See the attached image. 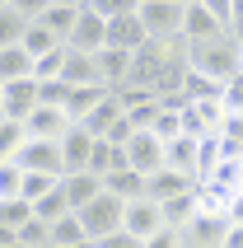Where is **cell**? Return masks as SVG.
<instances>
[{"label": "cell", "instance_id": "1", "mask_svg": "<svg viewBox=\"0 0 243 248\" xmlns=\"http://www.w3.org/2000/svg\"><path fill=\"white\" fill-rule=\"evenodd\" d=\"M187 56H192V70H201L211 80L229 84L234 75H243V38L239 33H220V38H206V42H187Z\"/></svg>", "mask_w": 243, "mask_h": 248}, {"label": "cell", "instance_id": "2", "mask_svg": "<svg viewBox=\"0 0 243 248\" xmlns=\"http://www.w3.org/2000/svg\"><path fill=\"white\" fill-rule=\"evenodd\" d=\"M75 216L84 220L89 239H98V244H103L108 234H117L122 225H126V202H122V197H112L108 187H103V197H94V202H89L84 211H75Z\"/></svg>", "mask_w": 243, "mask_h": 248}, {"label": "cell", "instance_id": "3", "mask_svg": "<svg viewBox=\"0 0 243 248\" xmlns=\"http://www.w3.org/2000/svg\"><path fill=\"white\" fill-rule=\"evenodd\" d=\"M182 0H140V19H145L154 42H182Z\"/></svg>", "mask_w": 243, "mask_h": 248}, {"label": "cell", "instance_id": "4", "mask_svg": "<svg viewBox=\"0 0 243 248\" xmlns=\"http://www.w3.org/2000/svg\"><path fill=\"white\" fill-rule=\"evenodd\" d=\"M42 103V84L38 80H0V117L10 122H28Z\"/></svg>", "mask_w": 243, "mask_h": 248}, {"label": "cell", "instance_id": "5", "mask_svg": "<svg viewBox=\"0 0 243 248\" xmlns=\"http://www.w3.org/2000/svg\"><path fill=\"white\" fill-rule=\"evenodd\" d=\"M14 164L24 173H52V178H66V155H61V140H28L24 150L14 155Z\"/></svg>", "mask_w": 243, "mask_h": 248}, {"label": "cell", "instance_id": "6", "mask_svg": "<svg viewBox=\"0 0 243 248\" xmlns=\"http://www.w3.org/2000/svg\"><path fill=\"white\" fill-rule=\"evenodd\" d=\"M66 47H70V52L98 56L103 47H108V19H103L98 10H89V5H84L80 19H75V28H70V38H66Z\"/></svg>", "mask_w": 243, "mask_h": 248}, {"label": "cell", "instance_id": "7", "mask_svg": "<svg viewBox=\"0 0 243 248\" xmlns=\"http://www.w3.org/2000/svg\"><path fill=\"white\" fill-rule=\"evenodd\" d=\"M126 159H131L136 173H159V169H168V140H159L154 131H136V140L126 145Z\"/></svg>", "mask_w": 243, "mask_h": 248}, {"label": "cell", "instance_id": "8", "mask_svg": "<svg viewBox=\"0 0 243 248\" xmlns=\"http://www.w3.org/2000/svg\"><path fill=\"white\" fill-rule=\"evenodd\" d=\"M182 234V248H220L225 234H229V216L225 211H201L187 230H178Z\"/></svg>", "mask_w": 243, "mask_h": 248}, {"label": "cell", "instance_id": "9", "mask_svg": "<svg viewBox=\"0 0 243 248\" xmlns=\"http://www.w3.org/2000/svg\"><path fill=\"white\" fill-rule=\"evenodd\" d=\"M28 140H61L70 131V112L66 108H52V103H38V112H33V117H28Z\"/></svg>", "mask_w": 243, "mask_h": 248}, {"label": "cell", "instance_id": "10", "mask_svg": "<svg viewBox=\"0 0 243 248\" xmlns=\"http://www.w3.org/2000/svg\"><path fill=\"white\" fill-rule=\"evenodd\" d=\"M126 234L136 239H150L164 230V206L159 202H150V197H140V202H126V225H122Z\"/></svg>", "mask_w": 243, "mask_h": 248}, {"label": "cell", "instance_id": "11", "mask_svg": "<svg viewBox=\"0 0 243 248\" xmlns=\"http://www.w3.org/2000/svg\"><path fill=\"white\" fill-rule=\"evenodd\" d=\"M145 42H150V28H145V19H140V10H136V14H122V19H108V47L140 52Z\"/></svg>", "mask_w": 243, "mask_h": 248}, {"label": "cell", "instance_id": "12", "mask_svg": "<svg viewBox=\"0 0 243 248\" xmlns=\"http://www.w3.org/2000/svg\"><path fill=\"white\" fill-rule=\"evenodd\" d=\"M94 145H98V136H94V131H84V126H70L66 136H61V155H66V169H70V173H84V169H89Z\"/></svg>", "mask_w": 243, "mask_h": 248}, {"label": "cell", "instance_id": "13", "mask_svg": "<svg viewBox=\"0 0 243 248\" xmlns=\"http://www.w3.org/2000/svg\"><path fill=\"white\" fill-rule=\"evenodd\" d=\"M192 187H201V183L187 178V173H178V169H159V173H150L145 197H150V202H173V197L192 192Z\"/></svg>", "mask_w": 243, "mask_h": 248}, {"label": "cell", "instance_id": "14", "mask_svg": "<svg viewBox=\"0 0 243 248\" xmlns=\"http://www.w3.org/2000/svg\"><path fill=\"white\" fill-rule=\"evenodd\" d=\"M220 33H225V24L206 10L201 0L187 5V14H182V42H206V38H220Z\"/></svg>", "mask_w": 243, "mask_h": 248}, {"label": "cell", "instance_id": "15", "mask_svg": "<svg viewBox=\"0 0 243 248\" xmlns=\"http://www.w3.org/2000/svg\"><path fill=\"white\" fill-rule=\"evenodd\" d=\"M98 75H103L108 89H126V84H131V52L103 47V52H98Z\"/></svg>", "mask_w": 243, "mask_h": 248}, {"label": "cell", "instance_id": "16", "mask_svg": "<svg viewBox=\"0 0 243 248\" xmlns=\"http://www.w3.org/2000/svg\"><path fill=\"white\" fill-rule=\"evenodd\" d=\"M33 70H38V56L28 52L24 42L0 47V80H33Z\"/></svg>", "mask_w": 243, "mask_h": 248}, {"label": "cell", "instance_id": "17", "mask_svg": "<svg viewBox=\"0 0 243 248\" xmlns=\"http://www.w3.org/2000/svg\"><path fill=\"white\" fill-rule=\"evenodd\" d=\"M122 117H126V108H122V94L112 89V94L103 98V103H98V108L89 112V117H84L80 126H84V131H94V136H108V131H112V126L122 122Z\"/></svg>", "mask_w": 243, "mask_h": 248}, {"label": "cell", "instance_id": "18", "mask_svg": "<svg viewBox=\"0 0 243 248\" xmlns=\"http://www.w3.org/2000/svg\"><path fill=\"white\" fill-rule=\"evenodd\" d=\"M66 84H103V75H98V56H89V52H70L66 47V75H61Z\"/></svg>", "mask_w": 243, "mask_h": 248}, {"label": "cell", "instance_id": "19", "mask_svg": "<svg viewBox=\"0 0 243 248\" xmlns=\"http://www.w3.org/2000/svg\"><path fill=\"white\" fill-rule=\"evenodd\" d=\"M112 89L108 84H80V89H75V94H70V103H66V112H70V122L80 126L84 117H89V112L98 108V103H103V98H108Z\"/></svg>", "mask_w": 243, "mask_h": 248}, {"label": "cell", "instance_id": "20", "mask_svg": "<svg viewBox=\"0 0 243 248\" xmlns=\"http://www.w3.org/2000/svg\"><path fill=\"white\" fill-rule=\"evenodd\" d=\"M145 173H136V169H117V173H108L103 178V187H108L112 197H122V202H140L145 197Z\"/></svg>", "mask_w": 243, "mask_h": 248}, {"label": "cell", "instance_id": "21", "mask_svg": "<svg viewBox=\"0 0 243 248\" xmlns=\"http://www.w3.org/2000/svg\"><path fill=\"white\" fill-rule=\"evenodd\" d=\"M66 197L75 211H84L94 197H103V178L98 173H66Z\"/></svg>", "mask_w": 243, "mask_h": 248}, {"label": "cell", "instance_id": "22", "mask_svg": "<svg viewBox=\"0 0 243 248\" xmlns=\"http://www.w3.org/2000/svg\"><path fill=\"white\" fill-rule=\"evenodd\" d=\"M225 164V145H220V131L215 136H201L197 140V183H211V173Z\"/></svg>", "mask_w": 243, "mask_h": 248}, {"label": "cell", "instance_id": "23", "mask_svg": "<svg viewBox=\"0 0 243 248\" xmlns=\"http://www.w3.org/2000/svg\"><path fill=\"white\" fill-rule=\"evenodd\" d=\"M80 10H84V5H47V10H42L33 24H47L56 38L66 42V38H70V28H75V19H80Z\"/></svg>", "mask_w": 243, "mask_h": 248}, {"label": "cell", "instance_id": "24", "mask_svg": "<svg viewBox=\"0 0 243 248\" xmlns=\"http://www.w3.org/2000/svg\"><path fill=\"white\" fill-rule=\"evenodd\" d=\"M33 216H38V206H33L28 197H5V202H0V230H14V234H19Z\"/></svg>", "mask_w": 243, "mask_h": 248}, {"label": "cell", "instance_id": "25", "mask_svg": "<svg viewBox=\"0 0 243 248\" xmlns=\"http://www.w3.org/2000/svg\"><path fill=\"white\" fill-rule=\"evenodd\" d=\"M33 206H38V220H47V225L66 220L70 211H75V206H70V197H66V178L56 183V187H52L47 197H42V202H33Z\"/></svg>", "mask_w": 243, "mask_h": 248}, {"label": "cell", "instance_id": "26", "mask_svg": "<svg viewBox=\"0 0 243 248\" xmlns=\"http://www.w3.org/2000/svg\"><path fill=\"white\" fill-rule=\"evenodd\" d=\"M33 28L28 14H19L14 5H0V47H14V42H24V33Z\"/></svg>", "mask_w": 243, "mask_h": 248}, {"label": "cell", "instance_id": "27", "mask_svg": "<svg viewBox=\"0 0 243 248\" xmlns=\"http://www.w3.org/2000/svg\"><path fill=\"white\" fill-rule=\"evenodd\" d=\"M168 169H178V173L197 178V140H192V136L168 140Z\"/></svg>", "mask_w": 243, "mask_h": 248}, {"label": "cell", "instance_id": "28", "mask_svg": "<svg viewBox=\"0 0 243 248\" xmlns=\"http://www.w3.org/2000/svg\"><path fill=\"white\" fill-rule=\"evenodd\" d=\"M84 239H89V230H84V220L75 216V211H70L66 220L52 225V244H61V248H80Z\"/></svg>", "mask_w": 243, "mask_h": 248}, {"label": "cell", "instance_id": "29", "mask_svg": "<svg viewBox=\"0 0 243 248\" xmlns=\"http://www.w3.org/2000/svg\"><path fill=\"white\" fill-rule=\"evenodd\" d=\"M24 145H28V126H24V122H10V117H0V159H14Z\"/></svg>", "mask_w": 243, "mask_h": 248}, {"label": "cell", "instance_id": "30", "mask_svg": "<svg viewBox=\"0 0 243 248\" xmlns=\"http://www.w3.org/2000/svg\"><path fill=\"white\" fill-rule=\"evenodd\" d=\"M24 47H28V52H33V56H38V61H42V56H47V52H56V47H66V42L56 38V33H52V28H47V24H33V28H28V33H24Z\"/></svg>", "mask_w": 243, "mask_h": 248}, {"label": "cell", "instance_id": "31", "mask_svg": "<svg viewBox=\"0 0 243 248\" xmlns=\"http://www.w3.org/2000/svg\"><path fill=\"white\" fill-rule=\"evenodd\" d=\"M24 169L14 164V159H0V202H5V197H24Z\"/></svg>", "mask_w": 243, "mask_h": 248}, {"label": "cell", "instance_id": "32", "mask_svg": "<svg viewBox=\"0 0 243 248\" xmlns=\"http://www.w3.org/2000/svg\"><path fill=\"white\" fill-rule=\"evenodd\" d=\"M66 75V47H56V52H47L38 61V70H33V80H61Z\"/></svg>", "mask_w": 243, "mask_h": 248}, {"label": "cell", "instance_id": "33", "mask_svg": "<svg viewBox=\"0 0 243 248\" xmlns=\"http://www.w3.org/2000/svg\"><path fill=\"white\" fill-rule=\"evenodd\" d=\"M38 84H42V103H52V108H66L70 94H75V84L66 80H38Z\"/></svg>", "mask_w": 243, "mask_h": 248}, {"label": "cell", "instance_id": "34", "mask_svg": "<svg viewBox=\"0 0 243 248\" xmlns=\"http://www.w3.org/2000/svg\"><path fill=\"white\" fill-rule=\"evenodd\" d=\"M19 239H24L28 248H47V244H52V225H47V220H38V216H33V220H28L24 230H19Z\"/></svg>", "mask_w": 243, "mask_h": 248}, {"label": "cell", "instance_id": "35", "mask_svg": "<svg viewBox=\"0 0 243 248\" xmlns=\"http://www.w3.org/2000/svg\"><path fill=\"white\" fill-rule=\"evenodd\" d=\"M89 10H98L103 19H122V14L140 10V0H89Z\"/></svg>", "mask_w": 243, "mask_h": 248}, {"label": "cell", "instance_id": "36", "mask_svg": "<svg viewBox=\"0 0 243 248\" xmlns=\"http://www.w3.org/2000/svg\"><path fill=\"white\" fill-rule=\"evenodd\" d=\"M56 183H61V178H52V173H28V178H24V197H28V202H42Z\"/></svg>", "mask_w": 243, "mask_h": 248}, {"label": "cell", "instance_id": "37", "mask_svg": "<svg viewBox=\"0 0 243 248\" xmlns=\"http://www.w3.org/2000/svg\"><path fill=\"white\" fill-rule=\"evenodd\" d=\"M225 112H229V117H243V75H234V80L225 84Z\"/></svg>", "mask_w": 243, "mask_h": 248}, {"label": "cell", "instance_id": "38", "mask_svg": "<svg viewBox=\"0 0 243 248\" xmlns=\"http://www.w3.org/2000/svg\"><path fill=\"white\" fill-rule=\"evenodd\" d=\"M145 248H182V234H178V230H168V225H164L159 234H150V239H145Z\"/></svg>", "mask_w": 243, "mask_h": 248}, {"label": "cell", "instance_id": "39", "mask_svg": "<svg viewBox=\"0 0 243 248\" xmlns=\"http://www.w3.org/2000/svg\"><path fill=\"white\" fill-rule=\"evenodd\" d=\"M98 248H145V239H136V234H126V230H117V234H108Z\"/></svg>", "mask_w": 243, "mask_h": 248}, {"label": "cell", "instance_id": "40", "mask_svg": "<svg viewBox=\"0 0 243 248\" xmlns=\"http://www.w3.org/2000/svg\"><path fill=\"white\" fill-rule=\"evenodd\" d=\"M201 5H206V10H211V14H215V19H220V24H225V28L234 24V0H201Z\"/></svg>", "mask_w": 243, "mask_h": 248}, {"label": "cell", "instance_id": "41", "mask_svg": "<svg viewBox=\"0 0 243 248\" xmlns=\"http://www.w3.org/2000/svg\"><path fill=\"white\" fill-rule=\"evenodd\" d=\"M0 5H14V10H19V14H28V19H38V14L47 10L52 0H0Z\"/></svg>", "mask_w": 243, "mask_h": 248}, {"label": "cell", "instance_id": "42", "mask_svg": "<svg viewBox=\"0 0 243 248\" xmlns=\"http://www.w3.org/2000/svg\"><path fill=\"white\" fill-rule=\"evenodd\" d=\"M225 216H229V225H243V192H234V197H229Z\"/></svg>", "mask_w": 243, "mask_h": 248}, {"label": "cell", "instance_id": "43", "mask_svg": "<svg viewBox=\"0 0 243 248\" xmlns=\"http://www.w3.org/2000/svg\"><path fill=\"white\" fill-rule=\"evenodd\" d=\"M220 248H243V225H229V234H225Z\"/></svg>", "mask_w": 243, "mask_h": 248}, {"label": "cell", "instance_id": "44", "mask_svg": "<svg viewBox=\"0 0 243 248\" xmlns=\"http://www.w3.org/2000/svg\"><path fill=\"white\" fill-rule=\"evenodd\" d=\"M0 248H28V244L14 234V230H0Z\"/></svg>", "mask_w": 243, "mask_h": 248}, {"label": "cell", "instance_id": "45", "mask_svg": "<svg viewBox=\"0 0 243 248\" xmlns=\"http://www.w3.org/2000/svg\"><path fill=\"white\" fill-rule=\"evenodd\" d=\"M52 5H84V0H52Z\"/></svg>", "mask_w": 243, "mask_h": 248}, {"label": "cell", "instance_id": "46", "mask_svg": "<svg viewBox=\"0 0 243 248\" xmlns=\"http://www.w3.org/2000/svg\"><path fill=\"white\" fill-rule=\"evenodd\" d=\"M47 248H61V244H47Z\"/></svg>", "mask_w": 243, "mask_h": 248}, {"label": "cell", "instance_id": "47", "mask_svg": "<svg viewBox=\"0 0 243 248\" xmlns=\"http://www.w3.org/2000/svg\"><path fill=\"white\" fill-rule=\"evenodd\" d=\"M187 5H197V0H187Z\"/></svg>", "mask_w": 243, "mask_h": 248}, {"label": "cell", "instance_id": "48", "mask_svg": "<svg viewBox=\"0 0 243 248\" xmlns=\"http://www.w3.org/2000/svg\"><path fill=\"white\" fill-rule=\"evenodd\" d=\"M182 5H187V0H182Z\"/></svg>", "mask_w": 243, "mask_h": 248}, {"label": "cell", "instance_id": "49", "mask_svg": "<svg viewBox=\"0 0 243 248\" xmlns=\"http://www.w3.org/2000/svg\"><path fill=\"white\" fill-rule=\"evenodd\" d=\"M84 5H89V0H84Z\"/></svg>", "mask_w": 243, "mask_h": 248}]
</instances>
